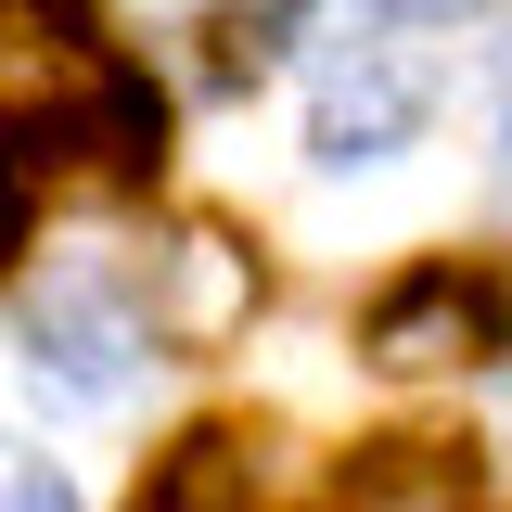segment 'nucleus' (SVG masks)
<instances>
[{
	"mask_svg": "<svg viewBox=\"0 0 512 512\" xmlns=\"http://www.w3.org/2000/svg\"><path fill=\"white\" fill-rule=\"evenodd\" d=\"M0 141H26V154H90V167H116L141 180L154 167V90H128L116 52L64 13V0H0Z\"/></svg>",
	"mask_w": 512,
	"mask_h": 512,
	"instance_id": "1",
	"label": "nucleus"
},
{
	"mask_svg": "<svg viewBox=\"0 0 512 512\" xmlns=\"http://www.w3.org/2000/svg\"><path fill=\"white\" fill-rule=\"evenodd\" d=\"M26 384H39V410H128V384L154 372V333H141V295L103 282V269H52L39 295H26Z\"/></svg>",
	"mask_w": 512,
	"mask_h": 512,
	"instance_id": "2",
	"label": "nucleus"
},
{
	"mask_svg": "<svg viewBox=\"0 0 512 512\" xmlns=\"http://www.w3.org/2000/svg\"><path fill=\"white\" fill-rule=\"evenodd\" d=\"M512 346V282H487L474 256H423V269H397L372 308H359V359L372 372H474V359H500Z\"/></svg>",
	"mask_w": 512,
	"mask_h": 512,
	"instance_id": "3",
	"label": "nucleus"
},
{
	"mask_svg": "<svg viewBox=\"0 0 512 512\" xmlns=\"http://www.w3.org/2000/svg\"><path fill=\"white\" fill-rule=\"evenodd\" d=\"M436 128V64L423 52H333L308 90V167H384Z\"/></svg>",
	"mask_w": 512,
	"mask_h": 512,
	"instance_id": "4",
	"label": "nucleus"
},
{
	"mask_svg": "<svg viewBox=\"0 0 512 512\" xmlns=\"http://www.w3.org/2000/svg\"><path fill=\"white\" fill-rule=\"evenodd\" d=\"M256 295H269V269H256L244 231L180 218V231L154 244V269H141V333L180 346V359H205V346H231V333L256 320Z\"/></svg>",
	"mask_w": 512,
	"mask_h": 512,
	"instance_id": "5",
	"label": "nucleus"
},
{
	"mask_svg": "<svg viewBox=\"0 0 512 512\" xmlns=\"http://www.w3.org/2000/svg\"><path fill=\"white\" fill-rule=\"evenodd\" d=\"M256 461H244V423H192L167 461H154V487H141V512H244Z\"/></svg>",
	"mask_w": 512,
	"mask_h": 512,
	"instance_id": "6",
	"label": "nucleus"
},
{
	"mask_svg": "<svg viewBox=\"0 0 512 512\" xmlns=\"http://www.w3.org/2000/svg\"><path fill=\"white\" fill-rule=\"evenodd\" d=\"M0 512H77V487L52 461H0Z\"/></svg>",
	"mask_w": 512,
	"mask_h": 512,
	"instance_id": "7",
	"label": "nucleus"
},
{
	"mask_svg": "<svg viewBox=\"0 0 512 512\" xmlns=\"http://www.w3.org/2000/svg\"><path fill=\"white\" fill-rule=\"evenodd\" d=\"M359 13H397V26H461V13H487V0H359Z\"/></svg>",
	"mask_w": 512,
	"mask_h": 512,
	"instance_id": "8",
	"label": "nucleus"
},
{
	"mask_svg": "<svg viewBox=\"0 0 512 512\" xmlns=\"http://www.w3.org/2000/svg\"><path fill=\"white\" fill-rule=\"evenodd\" d=\"M500 154H512V90H500Z\"/></svg>",
	"mask_w": 512,
	"mask_h": 512,
	"instance_id": "9",
	"label": "nucleus"
}]
</instances>
